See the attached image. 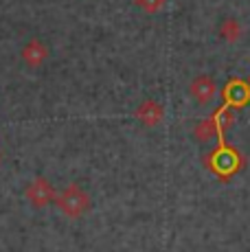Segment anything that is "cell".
Instances as JSON below:
<instances>
[{
	"mask_svg": "<svg viewBox=\"0 0 250 252\" xmlns=\"http://www.w3.org/2000/svg\"><path fill=\"white\" fill-rule=\"evenodd\" d=\"M55 204L64 217L79 220V217H84L93 208V197H90V193L81 184L73 182V184H66L62 191H57Z\"/></svg>",
	"mask_w": 250,
	"mask_h": 252,
	"instance_id": "1",
	"label": "cell"
},
{
	"mask_svg": "<svg viewBox=\"0 0 250 252\" xmlns=\"http://www.w3.org/2000/svg\"><path fill=\"white\" fill-rule=\"evenodd\" d=\"M55 187L46 180L44 176H35L31 182L25 187V200L33 208H46L55 202Z\"/></svg>",
	"mask_w": 250,
	"mask_h": 252,
	"instance_id": "2",
	"label": "cell"
},
{
	"mask_svg": "<svg viewBox=\"0 0 250 252\" xmlns=\"http://www.w3.org/2000/svg\"><path fill=\"white\" fill-rule=\"evenodd\" d=\"M189 94H191V99H193L195 103L209 105L211 101L215 99V94H218V84H215L213 77L200 75V77H195V79H191Z\"/></svg>",
	"mask_w": 250,
	"mask_h": 252,
	"instance_id": "3",
	"label": "cell"
},
{
	"mask_svg": "<svg viewBox=\"0 0 250 252\" xmlns=\"http://www.w3.org/2000/svg\"><path fill=\"white\" fill-rule=\"evenodd\" d=\"M134 116H136V121L143 127H156V125H160L162 119H165V108H162V103H158L156 99H145L143 103H138Z\"/></svg>",
	"mask_w": 250,
	"mask_h": 252,
	"instance_id": "4",
	"label": "cell"
},
{
	"mask_svg": "<svg viewBox=\"0 0 250 252\" xmlns=\"http://www.w3.org/2000/svg\"><path fill=\"white\" fill-rule=\"evenodd\" d=\"M49 46L44 44L42 40H37V37H33V40H29L25 46H22L20 55H22V62L29 66V68H40V66L46 64V60H49Z\"/></svg>",
	"mask_w": 250,
	"mask_h": 252,
	"instance_id": "5",
	"label": "cell"
},
{
	"mask_svg": "<svg viewBox=\"0 0 250 252\" xmlns=\"http://www.w3.org/2000/svg\"><path fill=\"white\" fill-rule=\"evenodd\" d=\"M193 138L198 140V143H211L215 136L219 134V125H218V119L215 116H206V119L198 121V123L193 125Z\"/></svg>",
	"mask_w": 250,
	"mask_h": 252,
	"instance_id": "6",
	"label": "cell"
},
{
	"mask_svg": "<svg viewBox=\"0 0 250 252\" xmlns=\"http://www.w3.org/2000/svg\"><path fill=\"white\" fill-rule=\"evenodd\" d=\"M224 94H226V105H235V108H242L244 103H248V99H250V88L244 81H230L228 86H226V90H224Z\"/></svg>",
	"mask_w": 250,
	"mask_h": 252,
	"instance_id": "7",
	"label": "cell"
},
{
	"mask_svg": "<svg viewBox=\"0 0 250 252\" xmlns=\"http://www.w3.org/2000/svg\"><path fill=\"white\" fill-rule=\"evenodd\" d=\"M242 24H239L237 18H224L222 24H219V35H222L224 42H228V44H235V42L242 40Z\"/></svg>",
	"mask_w": 250,
	"mask_h": 252,
	"instance_id": "8",
	"label": "cell"
},
{
	"mask_svg": "<svg viewBox=\"0 0 250 252\" xmlns=\"http://www.w3.org/2000/svg\"><path fill=\"white\" fill-rule=\"evenodd\" d=\"M138 9H143L145 13H158L165 7V0H134Z\"/></svg>",
	"mask_w": 250,
	"mask_h": 252,
	"instance_id": "9",
	"label": "cell"
}]
</instances>
